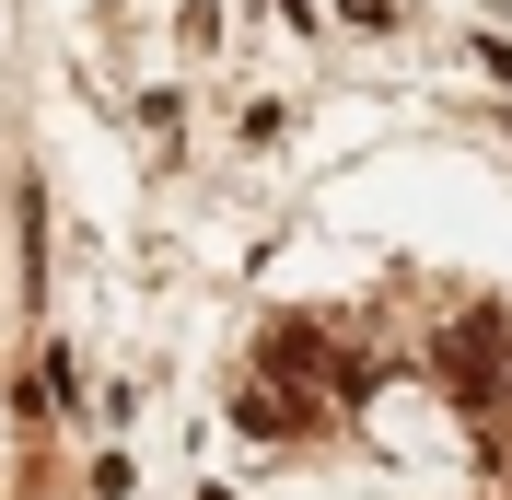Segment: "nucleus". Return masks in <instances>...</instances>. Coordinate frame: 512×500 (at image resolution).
<instances>
[{
    "label": "nucleus",
    "instance_id": "obj_1",
    "mask_svg": "<svg viewBox=\"0 0 512 500\" xmlns=\"http://www.w3.org/2000/svg\"><path fill=\"white\" fill-rule=\"evenodd\" d=\"M431 373H443V396L489 431V419H501V314H466V326H443V338H431Z\"/></svg>",
    "mask_w": 512,
    "mask_h": 500
},
{
    "label": "nucleus",
    "instance_id": "obj_2",
    "mask_svg": "<svg viewBox=\"0 0 512 500\" xmlns=\"http://www.w3.org/2000/svg\"><path fill=\"white\" fill-rule=\"evenodd\" d=\"M256 373H268V384H291V419H303V396H315L338 361H326V338H315V326H291V314H280V326L256 338Z\"/></svg>",
    "mask_w": 512,
    "mask_h": 500
},
{
    "label": "nucleus",
    "instance_id": "obj_3",
    "mask_svg": "<svg viewBox=\"0 0 512 500\" xmlns=\"http://www.w3.org/2000/svg\"><path fill=\"white\" fill-rule=\"evenodd\" d=\"M501 373H512V349H501Z\"/></svg>",
    "mask_w": 512,
    "mask_h": 500
}]
</instances>
